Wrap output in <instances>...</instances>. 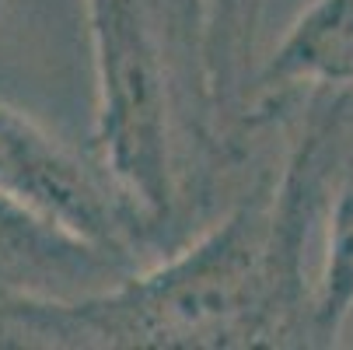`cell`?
Here are the masks:
<instances>
[{"label": "cell", "instance_id": "cell-1", "mask_svg": "<svg viewBox=\"0 0 353 350\" xmlns=\"http://www.w3.org/2000/svg\"><path fill=\"white\" fill-rule=\"evenodd\" d=\"M283 158L182 253L84 298L11 294L0 336L63 350L312 347L308 249L353 147V88H305Z\"/></svg>", "mask_w": 353, "mask_h": 350}, {"label": "cell", "instance_id": "cell-3", "mask_svg": "<svg viewBox=\"0 0 353 350\" xmlns=\"http://www.w3.org/2000/svg\"><path fill=\"white\" fill-rule=\"evenodd\" d=\"M0 193L137 266L143 249H161L154 228L91 151H74L11 109H0Z\"/></svg>", "mask_w": 353, "mask_h": 350}, {"label": "cell", "instance_id": "cell-4", "mask_svg": "<svg viewBox=\"0 0 353 350\" xmlns=\"http://www.w3.org/2000/svg\"><path fill=\"white\" fill-rule=\"evenodd\" d=\"M353 88V0H312L280 46L256 67L245 126H276L287 98L305 88Z\"/></svg>", "mask_w": 353, "mask_h": 350}, {"label": "cell", "instance_id": "cell-5", "mask_svg": "<svg viewBox=\"0 0 353 350\" xmlns=\"http://www.w3.org/2000/svg\"><path fill=\"white\" fill-rule=\"evenodd\" d=\"M266 14V0H207L203 57L210 77V98L217 123L234 151L248 155L252 133L245 126L252 74H256V42Z\"/></svg>", "mask_w": 353, "mask_h": 350}, {"label": "cell", "instance_id": "cell-6", "mask_svg": "<svg viewBox=\"0 0 353 350\" xmlns=\"http://www.w3.org/2000/svg\"><path fill=\"white\" fill-rule=\"evenodd\" d=\"M322 270L312 280V347H336L353 315V175L329 200Z\"/></svg>", "mask_w": 353, "mask_h": 350}, {"label": "cell", "instance_id": "cell-2", "mask_svg": "<svg viewBox=\"0 0 353 350\" xmlns=\"http://www.w3.org/2000/svg\"><path fill=\"white\" fill-rule=\"evenodd\" d=\"M84 4L94 49V133L88 151L168 249L248 158L228 144L210 98L207 0Z\"/></svg>", "mask_w": 353, "mask_h": 350}]
</instances>
